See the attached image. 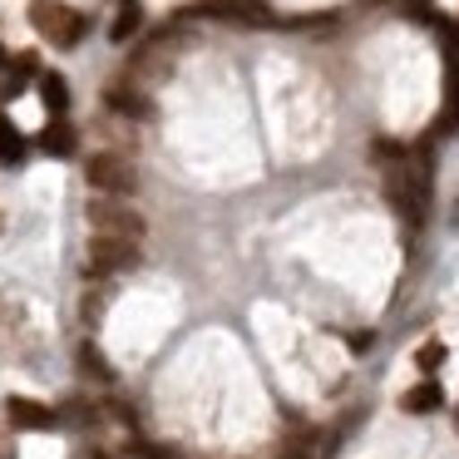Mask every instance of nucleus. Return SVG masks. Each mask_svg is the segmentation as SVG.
I'll list each match as a JSON object with an SVG mask.
<instances>
[{
    "instance_id": "f257e3e1",
    "label": "nucleus",
    "mask_w": 459,
    "mask_h": 459,
    "mask_svg": "<svg viewBox=\"0 0 459 459\" xmlns=\"http://www.w3.org/2000/svg\"><path fill=\"white\" fill-rule=\"evenodd\" d=\"M30 25L55 45V50H74L84 40V15L65 0H30Z\"/></svg>"
},
{
    "instance_id": "f03ea898",
    "label": "nucleus",
    "mask_w": 459,
    "mask_h": 459,
    "mask_svg": "<svg viewBox=\"0 0 459 459\" xmlns=\"http://www.w3.org/2000/svg\"><path fill=\"white\" fill-rule=\"evenodd\" d=\"M385 198L395 203V212L405 222H425V208H429V178H425V169H410V163L390 169Z\"/></svg>"
},
{
    "instance_id": "7ed1b4c3",
    "label": "nucleus",
    "mask_w": 459,
    "mask_h": 459,
    "mask_svg": "<svg viewBox=\"0 0 459 459\" xmlns=\"http://www.w3.org/2000/svg\"><path fill=\"white\" fill-rule=\"evenodd\" d=\"M173 21H232V25H272V11L262 0H198L183 5Z\"/></svg>"
},
{
    "instance_id": "20e7f679",
    "label": "nucleus",
    "mask_w": 459,
    "mask_h": 459,
    "mask_svg": "<svg viewBox=\"0 0 459 459\" xmlns=\"http://www.w3.org/2000/svg\"><path fill=\"white\" fill-rule=\"evenodd\" d=\"M90 222H94V232H109V238H134V242L143 238V218L124 198H114V193L90 203Z\"/></svg>"
},
{
    "instance_id": "39448f33",
    "label": "nucleus",
    "mask_w": 459,
    "mask_h": 459,
    "mask_svg": "<svg viewBox=\"0 0 459 459\" xmlns=\"http://www.w3.org/2000/svg\"><path fill=\"white\" fill-rule=\"evenodd\" d=\"M90 183L100 193H114V198H129L134 188H139V173H134L129 159H119V153H94L90 159Z\"/></svg>"
},
{
    "instance_id": "423d86ee",
    "label": "nucleus",
    "mask_w": 459,
    "mask_h": 459,
    "mask_svg": "<svg viewBox=\"0 0 459 459\" xmlns=\"http://www.w3.org/2000/svg\"><path fill=\"white\" fill-rule=\"evenodd\" d=\"M139 267V242L134 238H109V232H94L90 242V272H129Z\"/></svg>"
},
{
    "instance_id": "0eeeda50",
    "label": "nucleus",
    "mask_w": 459,
    "mask_h": 459,
    "mask_svg": "<svg viewBox=\"0 0 459 459\" xmlns=\"http://www.w3.org/2000/svg\"><path fill=\"white\" fill-rule=\"evenodd\" d=\"M5 420H11L15 429H55V410L40 405V400H25V395L5 400Z\"/></svg>"
},
{
    "instance_id": "6e6552de",
    "label": "nucleus",
    "mask_w": 459,
    "mask_h": 459,
    "mask_svg": "<svg viewBox=\"0 0 459 459\" xmlns=\"http://www.w3.org/2000/svg\"><path fill=\"white\" fill-rule=\"evenodd\" d=\"M459 129V60L449 55V70H445V109H439V134H455Z\"/></svg>"
},
{
    "instance_id": "1a4fd4ad",
    "label": "nucleus",
    "mask_w": 459,
    "mask_h": 459,
    "mask_svg": "<svg viewBox=\"0 0 459 459\" xmlns=\"http://www.w3.org/2000/svg\"><path fill=\"white\" fill-rule=\"evenodd\" d=\"M35 143H40L45 153H55V159H70V153H74V129L60 119V114H55V124H45Z\"/></svg>"
},
{
    "instance_id": "9d476101",
    "label": "nucleus",
    "mask_w": 459,
    "mask_h": 459,
    "mask_svg": "<svg viewBox=\"0 0 459 459\" xmlns=\"http://www.w3.org/2000/svg\"><path fill=\"white\" fill-rule=\"evenodd\" d=\"M400 405L410 410V415H429V410L445 405V390H439V380H420L415 390H405V400Z\"/></svg>"
},
{
    "instance_id": "9b49d317",
    "label": "nucleus",
    "mask_w": 459,
    "mask_h": 459,
    "mask_svg": "<svg viewBox=\"0 0 459 459\" xmlns=\"http://www.w3.org/2000/svg\"><path fill=\"white\" fill-rule=\"evenodd\" d=\"M104 104H109V109H119V114H134V119H143V114H149V100H143L139 90H129V84H109Z\"/></svg>"
},
{
    "instance_id": "f8f14e48",
    "label": "nucleus",
    "mask_w": 459,
    "mask_h": 459,
    "mask_svg": "<svg viewBox=\"0 0 459 459\" xmlns=\"http://www.w3.org/2000/svg\"><path fill=\"white\" fill-rule=\"evenodd\" d=\"M40 100H45L50 114L70 109V84H65V74H40Z\"/></svg>"
},
{
    "instance_id": "ddd939ff",
    "label": "nucleus",
    "mask_w": 459,
    "mask_h": 459,
    "mask_svg": "<svg viewBox=\"0 0 459 459\" xmlns=\"http://www.w3.org/2000/svg\"><path fill=\"white\" fill-rule=\"evenodd\" d=\"M35 65H40L35 55H21V60L11 65V74H5V90H0V94H5V100H15V94H25V84L35 80Z\"/></svg>"
},
{
    "instance_id": "4468645a",
    "label": "nucleus",
    "mask_w": 459,
    "mask_h": 459,
    "mask_svg": "<svg viewBox=\"0 0 459 459\" xmlns=\"http://www.w3.org/2000/svg\"><path fill=\"white\" fill-rule=\"evenodd\" d=\"M25 159V139L5 114H0V163H21Z\"/></svg>"
},
{
    "instance_id": "2eb2a0df",
    "label": "nucleus",
    "mask_w": 459,
    "mask_h": 459,
    "mask_svg": "<svg viewBox=\"0 0 459 459\" xmlns=\"http://www.w3.org/2000/svg\"><path fill=\"white\" fill-rule=\"evenodd\" d=\"M134 30H139V5H134V0H124L119 15H114V25H109V40H129Z\"/></svg>"
},
{
    "instance_id": "dca6fc26",
    "label": "nucleus",
    "mask_w": 459,
    "mask_h": 459,
    "mask_svg": "<svg viewBox=\"0 0 459 459\" xmlns=\"http://www.w3.org/2000/svg\"><path fill=\"white\" fill-rule=\"evenodd\" d=\"M415 360H420L425 370H435L439 360H445V346H420V356H415Z\"/></svg>"
},
{
    "instance_id": "f3484780",
    "label": "nucleus",
    "mask_w": 459,
    "mask_h": 459,
    "mask_svg": "<svg viewBox=\"0 0 459 459\" xmlns=\"http://www.w3.org/2000/svg\"><path fill=\"white\" fill-rule=\"evenodd\" d=\"M0 70H5V45H0Z\"/></svg>"
},
{
    "instance_id": "a211bd4d",
    "label": "nucleus",
    "mask_w": 459,
    "mask_h": 459,
    "mask_svg": "<svg viewBox=\"0 0 459 459\" xmlns=\"http://www.w3.org/2000/svg\"><path fill=\"white\" fill-rule=\"evenodd\" d=\"M0 459H5V449H0Z\"/></svg>"
}]
</instances>
